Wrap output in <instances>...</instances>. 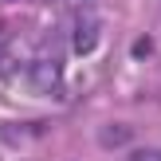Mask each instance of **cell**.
Returning a JSON list of instances; mask_svg holds the SVG:
<instances>
[{
  "instance_id": "cell-1",
  "label": "cell",
  "mask_w": 161,
  "mask_h": 161,
  "mask_svg": "<svg viewBox=\"0 0 161 161\" xmlns=\"http://www.w3.org/2000/svg\"><path fill=\"white\" fill-rule=\"evenodd\" d=\"M28 83L47 98H63V67L55 59H36L28 67Z\"/></svg>"
},
{
  "instance_id": "cell-2",
  "label": "cell",
  "mask_w": 161,
  "mask_h": 161,
  "mask_svg": "<svg viewBox=\"0 0 161 161\" xmlns=\"http://www.w3.org/2000/svg\"><path fill=\"white\" fill-rule=\"evenodd\" d=\"M94 47H98V24L83 20V24L75 28V51H79V55H91Z\"/></svg>"
},
{
  "instance_id": "cell-3",
  "label": "cell",
  "mask_w": 161,
  "mask_h": 161,
  "mask_svg": "<svg viewBox=\"0 0 161 161\" xmlns=\"http://www.w3.org/2000/svg\"><path fill=\"white\" fill-rule=\"evenodd\" d=\"M130 138H134V130H130V126H106V130L98 134V142H102L106 149H118V146H126Z\"/></svg>"
},
{
  "instance_id": "cell-4",
  "label": "cell",
  "mask_w": 161,
  "mask_h": 161,
  "mask_svg": "<svg viewBox=\"0 0 161 161\" xmlns=\"http://www.w3.org/2000/svg\"><path fill=\"white\" fill-rule=\"evenodd\" d=\"M130 161H161V149H142V153H134Z\"/></svg>"
},
{
  "instance_id": "cell-5",
  "label": "cell",
  "mask_w": 161,
  "mask_h": 161,
  "mask_svg": "<svg viewBox=\"0 0 161 161\" xmlns=\"http://www.w3.org/2000/svg\"><path fill=\"white\" fill-rule=\"evenodd\" d=\"M153 51V43H149V39H138V43H134V55H149Z\"/></svg>"
}]
</instances>
